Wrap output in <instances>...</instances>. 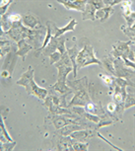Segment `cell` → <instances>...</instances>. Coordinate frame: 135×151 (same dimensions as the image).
Returning a JSON list of instances; mask_svg holds the SVG:
<instances>
[{
	"label": "cell",
	"mask_w": 135,
	"mask_h": 151,
	"mask_svg": "<svg viewBox=\"0 0 135 151\" xmlns=\"http://www.w3.org/2000/svg\"><path fill=\"white\" fill-rule=\"evenodd\" d=\"M33 73H34V70L32 69V66H30L29 67V70L25 74H23L22 78L17 82V84L25 86L26 91L28 92V94L34 95V96L38 97L39 99L44 100L45 98V96L47 95V90L37 86L35 81H34V79H33Z\"/></svg>",
	"instance_id": "cell-1"
},
{
	"label": "cell",
	"mask_w": 135,
	"mask_h": 151,
	"mask_svg": "<svg viewBox=\"0 0 135 151\" xmlns=\"http://www.w3.org/2000/svg\"><path fill=\"white\" fill-rule=\"evenodd\" d=\"M87 60L88 64L91 63H98V64H102L100 60L94 56V52H93V47L91 45H86L84 47V50H82L81 52L77 55V68H82L87 65Z\"/></svg>",
	"instance_id": "cell-2"
},
{
	"label": "cell",
	"mask_w": 135,
	"mask_h": 151,
	"mask_svg": "<svg viewBox=\"0 0 135 151\" xmlns=\"http://www.w3.org/2000/svg\"><path fill=\"white\" fill-rule=\"evenodd\" d=\"M59 3L63 4L67 9H73V10H80V11H84V8L87 4L86 1H58Z\"/></svg>",
	"instance_id": "cell-3"
},
{
	"label": "cell",
	"mask_w": 135,
	"mask_h": 151,
	"mask_svg": "<svg viewBox=\"0 0 135 151\" xmlns=\"http://www.w3.org/2000/svg\"><path fill=\"white\" fill-rule=\"evenodd\" d=\"M76 24H77V22L73 19V20H71V22L67 25V26L64 27V28H61V29H59V28H57L55 25H53V28H54V30H55V33H54V37H53V38L57 39L58 37L63 35V34L66 33V32H69V31H74V28H75Z\"/></svg>",
	"instance_id": "cell-4"
},
{
	"label": "cell",
	"mask_w": 135,
	"mask_h": 151,
	"mask_svg": "<svg viewBox=\"0 0 135 151\" xmlns=\"http://www.w3.org/2000/svg\"><path fill=\"white\" fill-rule=\"evenodd\" d=\"M113 13V9L111 7L101 8L100 10H98V12L96 14V18H99L101 20V22H105L106 20L108 19V17Z\"/></svg>",
	"instance_id": "cell-5"
},
{
	"label": "cell",
	"mask_w": 135,
	"mask_h": 151,
	"mask_svg": "<svg viewBox=\"0 0 135 151\" xmlns=\"http://www.w3.org/2000/svg\"><path fill=\"white\" fill-rule=\"evenodd\" d=\"M19 45V50L17 52V55H21L23 58H25V56L28 53L29 50H32V47H31V45H29L26 44L24 40H22L21 42H19V45Z\"/></svg>",
	"instance_id": "cell-6"
},
{
	"label": "cell",
	"mask_w": 135,
	"mask_h": 151,
	"mask_svg": "<svg viewBox=\"0 0 135 151\" xmlns=\"http://www.w3.org/2000/svg\"><path fill=\"white\" fill-rule=\"evenodd\" d=\"M25 23L27 26L31 27V28H35L36 25L39 24V20L37 17H35L34 15H32V14H30V15H27L24 17V21H23Z\"/></svg>",
	"instance_id": "cell-7"
},
{
	"label": "cell",
	"mask_w": 135,
	"mask_h": 151,
	"mask_svg": "<svg viewBox=\"0 0 135 151\" xmlns=\"http://www.w3.org/2000/svg\"><path fill=\"white\" fill-rule=\"evenodd\" d=\"M58 41L59 40H57L55 38H51V42L50 44H47V50L45 52V55H51V53H53L55 52V50L57 48V45H58Z\"/></svg>",
	"instance_id": "cell-8"
},
{
	"label": "cell",
	"mask_w": 135,
	"mask_h": 151,
	"mask_svg": "<svg viewBox=\"0 0 135 151\" xmlns=\"http://www.w3.org/2000/svg\"><path fill=\"white\" fill-rule=\"evenodd\" d=\"M95 13V7L93 5H86V11L84 12V15H83V20L86 19H92L95 20V17L93 16V14Z\"/></svg>",
	"instance_id": "cell-9"
},
{
	"label": "cell",
	"mask_w": 135,
	"mask_h": 151,
	"mask_svg": "<svg viewBox=\"0 0 135 151\" xmlns=\"http://www.w3.org/2000/svg\"><path fill=\"white\" fill-rule=\"evenodd\" d=\"M91 135V132H88V130H84V132H77L75 133H73V134H71L73 138H76L77 140H84L86 139V137H88V136Z\"/></svg>",
	"instance_id": "cell-10"
},
{
	"label": "cell",
	"mask_w": 135,
	"mask_h": 151,
	"mask_svg": "<svg viewBox=\"0 0 135 151\" xmlns=\"http://www.w3.org/2000/svg\"><path fill=\"white\" fill-rule=\"evenodd\" d=\"M67 52H69V56L71 58V60H72L73 62V66L72 68H74V75L76 76V69H77V65L75 63V59H74V58H75V55H77V47H74L73 48H70V50H67Z\"/></svg>",
	"instance_id": "cell-11"
},
{
	"label": "cell",
	"mask_w": 135,
	"mask_h": 151,
	"mask_svg": "<svg viewBox=\"0 0 135 151\" xmlns=\"http://www.w3.org/2000/svg\"><path fill=\"white\" fill-rule=\"evenodd\" d=\"M54 89L57 90L58 92L60 93H64V92H70V89L68 87L65 86V83H63V82H57L55 84V86L53 87Z\"/></svg>",
	"instance_id": "cell-12"
},
{
	"label": "cell",
	"mask_w": 135,
	"mask_h": 151,
	"mask_svg": "<svg viewBox=\"0 0 135 151\" xmlns=\"http://www.w3.org/2000/svg\"><path fill=\"white\" fill-rule=\"evenodd\" d=\"M99 76H100V78L108 85V86H111V85H113V81H114V78L111 77V76L105 75V74H99Z\"/></svg>",
	"instance_id": "cell-13"
},
{
	"label": "cell",
	"mask_w": 135,
	"mask_h": 151,
	"mask_svg": "<svg viewBox=\"0 0 135 151\" xmlns=\"http://www.w3.org/2000/svg\"><path fill=\"white\" fill-rule=\"evenodd\" d=\"M111 58H107L104 60V65H105V67L107 68L108 71H111V73L114 74V70H113V61H111Z\"/></svg>",
	"instance_id": "cell-14"
},
{
	"label": "cell",
	"mask_w": 135,
	"mask_h": 151,
	"mask_svg": "<svg viewBox=\"0 0 135 151\" xmlns=\"http://www.w3.org/2000/svg\"><path fill=\"white\" fill-rule=\"evenodd\" d=\"M0 129H1L2 133H3V134L5 135V137L7 138L8 141H12V138L10 137L9 134H8V132H6V129H5V127H4V124H3V122H2V116H1V115H0Z\"/></svg>",
	"instance_id": "cell-15"
},
{
	"label": "cell",
	"mask_w": 135,
	"mask_h": 151,
	"mask_svg": "<svg viewBox=\"0 0 135 151\" xmlns=\"http://www.w3.org/2000/svg\"><path fill=\"white\" fill-rule=\"evenodd\" d=\"M50 58V64H53L54 62H57L58 60H60V58H61V55H60V52H54L53 53H51Z\"/></svg>",
	"instance_id": "cell-16"
},
{
	"label": "cell",
	"mask_w": 135,
	"mask_h": 151,
	"mask_svg": "<svg viewBox=\"0 0 135 151\" xmlns=\"http://www.w3.org/2000/svg\"><path fill=\"white\" fill-rule=\"evenodd\" d=\"M50 39H51V29L48 27L47 28V36H45V39L44 41V45H42V47H41V50H44L45 47H47V45L48 42H50Z\"/></svg>",
	"instance_id": "cell-17"
},
{
	"label": "cell",
	"mask_w": 135,
	"mask_h": 151,
	"mask_svg": "<svg viewBox=\"0 0 135 151\" xmlns=\"http://www.w3.org/2000/svg\"><path fill=\"white\" fill-rule=\"evenodd\" d=\"M8 19L11 22H19L22 19V17L19 14H11V15L8 16Z\"/></svg>",
	"instance_id": "cell-18"
},
{
	"label": "cell",
	"mask_w": 135,
	"mask_h": 151,
	"mask_svg": "<svg viewBox=\"0 0 135 151\" xmlns=\"http://www.w3.org/2000/svg\"><path fill=\"white\" fill-rule=\"evenodd\" d=\"M75 150H88V144H82V143H76L73 145Z\"/></svg>",
	"instance_id": "cell-19"
},
{
	"label": "cell",
	"mask_w": 135,
	"mask_h": 151,
	"mask_svg": "<svg viewBox=\"0 0 135 151\" xmlns=\"http://www.w3.org/2000/svg\"><path fill=\"white\" fill-rule=\"evenodd\" d=\"M107 110L108 111V112L113 113L114 111L116 110V105H114L113 103H110V104H108V106H107Z\"/></svg>",
	"instance_id": "cell-20"
},
{
	"label": "cell",
	"mask_w": 135,
	"mask_h": 151,
	"mask_svg": "<svg viewBox=\"0 0 135 151\" xmlns=\"http://www.w3.org/2000/svg\"><path fill=\"white\" fill-rule=\"evenodd\" d=\"M10 3H12V1H9L6 5H5L4 7H1V8H0V15H3V14L5 13V11H6V9L8 8V6H9V4H10Z\"/></svg>",
	"instance_id": "cell-21"
},
{
	"label": "cell",
	"mask_w": 135,
	"mask_h": 151,
	"mask_svg": "<svg viewBox=\"0 0 135 151\" xmlns=\"http://www.w3.org/2000/svg\"><path fill=\"white\" fill-rule=\"evenodd\" d=\"M99 136H100V137H101V138H102V139H103V140H105L106 142H108V144H110V145H111V146H113V147L114 148V149H116V150H121V149H119V148H118V147H116V145L111 144V142H110V141H108V140H107V139H106V138L104 137V136H102V135H101V134H100V133H99Z\"/></svg>",
	"instance_id": "cell-22"
},
{
	"label": "cell",
	"mask_w": 135,
	"mask_h": 151,
	"mask_svg": "<svg viewBox=\"0 0 135 151\" xmlns=\"http://www.w3.org/2000/svg\"><path fill=\"white\" fill-rule=\"evenodd\" d=\"M85 107H86V110L90 111V112H91V111H94V108H95V106L92 103H87Z\"/></svg>",
	"instance_id": "cell-23"
},
{
	"label": "cell",
	"mask_w": 135,
	"mask_h": 151,
	"mask_svg": "<svg viewBox=\"0 0 135 151\" xmlns=\"http://www.w3.org/2000/svg\"><path fill=\"white\" fill-rule=\"evenodd\" d=\"M104 3H106V4H111V5H113V4H117V3H118V1H113H113H111H111H105Z\"/></svg>",
	"instance_id": "cell-24"
}]
</instances>
